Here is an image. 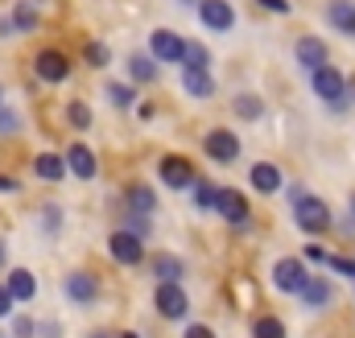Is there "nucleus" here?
<instances>
[{
  "label": "nucleus",
  "instance_id": "f257e3e1",
  "mask_svg": "<svg viewBox=\"0 0 355 338\" xmlns=\"http://www.w3.org/2000/svg\"><path fill=\"white\" fill-rule=\"evenodd\" d=\"M310 87H314V95H318L322 103H331V112H347V107H352V99H347V75L335 71L331 62L310 75Z\"/></svg>",
  "mask_w": 355,
  "mask_h": 338
},
{
  "label": "nucleus",
  "instance_id": "f03ea898",
  "mask_svg": "<svg viewBox=\"0 0 355 338\" xmlns=\"http://www.w3.org/2000/svg\"><path fill=\"white\" fill-rule=\"evenodd\" d=\"M293 223H297L306 235H327L331 223H335V215H331V206H327L318 194H302V198L293 202Z\"/></svg>",
  "mask_w": 355,
  "mask_h": 338
},
{
  "label": "nucleus",
  "instance_id": "7ed1b4c3",
  "mask_svg": "<svg viewBox=\"0 0 355 338\" xmlns=\"http://www.w3.org/2000/svg\"><path fill=\"white\" fill-rule=\"evenodd\" d=\"M33 75H37V83H46V87L67 83V79H71V58H67L62 50L46 46V50L33 54Z\"/></svg>",
  "mask_w": 355,
  "mask_h": 338
},
{
  "label": "nucleus",
  "instance_id": "20e7f679",
  "mask_svg": "<svg viewBox=\"0 0 355 338\" xmlns=\"http://www.w3.org/2000/svg\"><path fill=\"white\" fill-rule=\"evenodd\" d=\"M306 281H310V268H306V260H302V256H281V260L272 264V285H277V293L297 297Z\"/></svg>",
  "mask_w": 355,
  "mask_h": 338
},
{
  "label": "nucleus",
  "instance_id": "39448f33",
  "mask_svg": "<svg viewBox=\"0 0 355 338\" xmlns=\"http://www.w3.org/2000/svg\"><path fill=\"white\" fill-rule=\"evenodd\" d=\"M202 153H207L215 166H232V161H240V136H236L232 128H211V132L202 136Z\"/></svg>",
  "mask_w": 355,
  "mask_h": 338
},
{
  "label": "nucleus",
  "instance_id": "423d86ee",
  "mask_svg": "<svg viewBox=\"0 0 355 338\" xmlns=\"http://www.w3.org/2000/svg\"><path fill=\"white\" fill-rule=\"evenodd\" d=\"M107 252H112V260H116V264L137 268V264H145V240H137L132 231L116 227V231L107 235Z\"/></svg>",
  "mask_w": 355,
  "mask_h": 338
},
{
  "label": "nucleus",
  "instance_id": "0eeeda50",
  "mask_svg": "<svg viewBox=\"0 0 355 338\" xmlns=\"http://www.w3.org/2000/svg\"><path fill=\"white\" fill-rule=\"evenodd\" d=\"M62 293H67V301L71 305H95V297H99V281H95V272L87 268H75V272H67L62 276Z\"/></svg>",
  "mask_w": 355,
  "mask_h": 338
},
{
  "label": "nucleus",
  "instance_id": "6e6552de",
  "mask_svg": "<svg viewBox=\"0 0 355 338\" xmlns=\"http://www.w3.org/2000/svg\"><path fill=\"white\" fill-rule=\"evenodd\" d=\"M153 305H157V314L170 318V322H182V318L190 314V297H186V289H182V285H170V281H157Z\"/></svg>",
  "mask_w": 355,
  "mask_h": 338
},
{
  "label": "nucleus",
  "instance_id": "1a4fd4ad",
  "mask_svg": "<svg viewBox=\"0 0 355 338\" xmlns=\"http://www.w3.org/2000/svg\"><path fill=\"white\" fill-rule=\"evenodd\" d=\"M215 211H219V215L227 219V227H236V231H244V227L252 223V206H248V198H244L240 190H232V186H227V190L219 186V202H215Z\"/></svg>",
  "mask_w": 355,
  "mask_h": 338
},
{
  "label": "nucleus",
  "instance_id": "9d476101",
  "mask_svg": "<svg viewBox=\"0 0 355 338\" xmlns=\"http://www.w3.org/2000/svg\"><path fill=\"white\" fill-rule=\"evenodd\" d=\"M157 177H162L166 190H190L194 186V166L186 157H178V153H166L157 161Z\"/></svg>",
  "mask_w": 355,
  "mask_h": 338
},
{
  "label": "nucleus",
  "instance_id": "9b49d317",
  "mask_svg": "<svg viewBox=\"0 0 355 338\" xmlns=\"http://www.w3.org/2000/svg\"><path fill=\"white\" fill-rule=\"evenodd\" d=\"M198 21L211 29V33H232L236 29V8L227 0H202L198 4Z\"/></svg>",
  "mask_w": 355,
  "mask_h": 338
},
{
  "label": "nucleus",
  "instance_id": "f8f14e48",
  "mask_svg": "<svg viewBox=\"0 0 355 338\" xmlns=\"http://www.w3.org/2000/svg\"><path fill=\"white\" fill-rule=\"evenodd\" d=\"M293 58H297V66L306 71V75H314L318 66H327L331 62V54H327V42L322 37H297V46H293Z\"/></svg>",
  "mask_w": 355,
  "mask_h": 338
},
{
  "label": "nucleus",
  "instance_id": "ddd939ff",
  "mask_svg": "<svg viewBox=\"0 0 355 338\" xmlns=\"http://www.w3.org/2000/svg\"><path fill=\"white\" fill-rule=\"evenodd\" d=\"M149 54H153L157 62H182L186 37H178L174 29H153V33H149Z\"/></svg>",
  "mask_w": 355,
  "mask_h": 338
},
{
  "label": "nucleus",
  "instance_id": "4468645a",
  "mask_svg": "<svg viewBox=\"0 0 355 338\" xmlns=\"http://www.w3.org/2000/svg\"><path fill=\"white\" fill-rule=\"evenodd\" d=\"M124 211H137V215H153L157 211V194L149 181H128L124 186Z\"/></svg>",
  "mask_w": 355,
  "mask_h": 338
},
{
  "label": "nucleus",
  "instance_id": "2eb2a0df",
  "mask_svg": "<svg viewBox=\"0 0 355 338\" xmlns=\"http://www.w3.org/2000/svg\"><path fill=\"white\" fill-rule=\"evenodd\" d=\"M297 297H302V305H306V310H327V305L335 301V285H331L327 276H310V281L302 285V293H297Z\"/></svg>",
  "mask_w": 355,
  "mask_h": 338
},
{
  "label": "nucleus",
  "instance_id": "dca6fc26",
  "mask_svg": "<svg viewBox=\"0 0 355 338\" xmlns=\"http://www.w3.org/2000/svg\"><path fill=\"white\" fill-rule=\"evenodd\" d=\"M327 25L343 37H355V0H327Z\"/></svg>",
  "mask_w": 355,
  "mask_h": 338
},
{
  "label": "nucleus",
  "instance_id": "f3484780",
  "mask_svg": "<svg viewBox=\"0 0 355 338\" xmlns=\"http://www.w3.org/2000/svg\"><path fill=\"white\" fill-rule=\"evenodd\" d=\"M67 169L75 173V177H83V181H91L95 173H99V161H95V153H91L83 141H75L71 149H67Z\"/></svg>",
  "mask_w": 355,
  "mask_h": 338
},
{
  "label": "nucleus",
  "instance_id": "a211bd4d",
  "mask_svg": "<svg viewBox=\"0 0 355 338\" xmlns=\"http://www.w3.org/2000/svg\"><path fill=\"white\" fill-rule=\"evenodd\" d=\"M248 181H252V190H257V194H277V190L285 186L281 169L272 166V161H257V166L248 169Z\"/></svg>",
  "mask_w": 355,
  "mask_h": 338
},
{
  "label": "nucleus",
  "instance_id": "6ab92c4d",
  "mask_svg": "<svg viewBox=\"0 0 355 338\" xmlns=\"http://www.w3.org/2000/svg\"><path fill=\"white\" fill-rule=\"evenodd\" d=\"M162 62L153 54H128V83H157Z\"/></svg>",
  "mask_w": 355,
  "mask_h": 338
},
{
  "label": "nucleus",
  "instance_id": "aec40b11",
  "mask_svg": "<svg viewBox=\"0 0 355 338\" xmlns=\"http://www.w3.org/2000/svg\"><path fill=\"white\" fill-rule=\"evenodd\" d=\"M8 293H12V301H33L37 297V276L29 268H12L8 272Z\"/></svg>",
  "mask_w": 355,
  "mask_h": 338
},
{
  "label": "nucleus",
  "instance_id": "412c9836",
  "mask_svg": "<svg viewBox=\"0 0 355 338\" xmlns=\"http://www.w3.org/2000/svg\"><path fill=\"white\" fill-rule=\"evenodd\" d=\"M182 91L194 95V99H211V95H215L211 71H182Z\"/></svg>",
  "mask_w": 355,
  "mask_h": 338
},
{
  "label": "nucleus",
  "instance_id": "4be33fe9",
  "mask_svg": "<svg viewBox=\"0 0 355 338\" xmlns=\"http://www.w3.org/2000/svg\"><path fill=\"white\" fill-rule=\"evenodd\" d=\"M33 173H37L42 181H62L67 157H58V153H37V157H33Z\"/></svg>",
  "mask_w": 355,
  "mask_h": 338
},
{
  "label": "nucleus",
  "instance_id": "5701e85b",
  "mask_svg": "<svg viewBox=\"0 0 355 338\" xmlns=\"http://www.w3.org/2000/svg\"><path fill=\"white\" fill-rule=\"evenodd\" d=\"M153 276H157V281H170V285H182V276H186V264H182L178 256L162 252V256H153Z\"/></svg>",
  "mask_w": 355,
  "mask_h": 338
},
{
  "label": "nucleus",
  "instance_id": "b1692460",
  "mask_svg": "<svg viewBox=\"0 0 355 338\" xmlns=\"http://www.w3.org/2000/svg\"><path fill=\"white\" fill-rule=\"evenodd\" d=\"M190 194H194V206H198V211H215V202H219V186L207 181V177H194Z\"/></svg>",
  "mask_w": 355,
  "mask_h": 338
},
{
  "label": "nucleus",
  "instance_id": "393cba45",
  "mask_svg": "<svg viewBox=\"0 0 355 338\" xmlns=\"http://www.w3.org/2000/svg\"><path fill=\"white\" fill-rule=\"evenodd\" d=\"M232 112H236L240 120H261V116H265V103H261V95H236V99H232Z\"/></svg>",
  "mask_w": 355,
  "mask_h": 338
},
{
  "label": "nucleus",
  "instance_id": "a878e982",
  "mask_svg": "<svg viewBox=\"0 0 355 338\" xmlns=\"http://www.w3.org/2000/svg\"><path fill=\"white\" fill-rule=\"evenodd\" d=\"M91 120H95V116H91V107L83 99H71V103H67V124H71L75 132H87Z\"/></svg>",
  "mask_w": 355,
  "mask_h": 338
},
{
  "label": "nucleus",
  "instance_id": "bb28decb",
  "mask_svg": "<svg viewBox=\"0 0 355 338\" xmlns=\"http://www.w3.org/2000/svg\"><path fill=\"white\" fill-rule=\"evenodd\" d=\"M182 66H186V71H211V54H207V46H198V42H186Z\"/></svg>",
  "mask_w": 355,
  "mask_h": 338
},
{
  "label": "nucleus",
  "instance_id": "cd10ccee",
  "mask_svg": "<svg viewBox=\"0 0 355 338\" xmlns=\"http://www.w3.org/2000/svg\"><path fill=\"white\" fill-rule=\"evenodd\" d=\"M252 338H285V322L272 318V314H261V318L252 322Z\"/></svg>",
  "mask_w": 355,
  "mask_h": 338
},
{
  "label": "nucleus",
  "instance_id": "c85d7f7f",
  "mask_svg": "<svg viewBox=\"0 0 355 338\" xmlns=\"http://www.w3.org/2000/svg\"><path fill=\"white\" fill-rule=\"evenodd\" d=\"M107 99H112V107H132L137 103V83H107Z\"/></svg>",
  "mask_w": 355,
  "mask_h": 338
},
{
  "label": "nucleus",
  "instance_id": "c756f323",
  "mask_svg": "<svg viewBox=\"0 0 355 338\" xmlns=\"http://www.w3.org/2000/svg\"><path fill=\"white\" fill-rule=\"evenodd\" d=\"M12 25H17V33L37 29V8L33 4H12Z\"/></svg>",
  "mask_w": 355,
  "mask_h": 338
},
{
  "label": "nucleus",
  "instance_id": "7c9ffc66",
  "mask_svg": "<svg viewBox=\"0 0 355 338\" xmlns=\"http://www.w3.org/2000/svg\"><path fill=\"white\" fill-rule=\"evenodd\" d=\"M124 231H132L137 240H149V215H137V211H124Z\"/></svg>",
  "mask_w": 355,
  "mask_h": 338
},
{
  "label": "nucleus",
  "instance_id": "2f4dec72",
  "mask_svg": "<svg viewBox=\"0 0 355 338\" xmlns=\"http://www.w3.org/2000/svg\"><path fill=\"white\" fill-rule=\"evenodd\" d=\"M83 58H87V66H95V71H103L112 54H107V46H103V42H87V46H83Z\"/></svg>",
  "mask_w": 355,
  "mask_h": 338
},
{
  "label": "nucleus",
  "instance_id": "473e14b6",
  "mask_svg": "<svg viewBox=\"0 0 355 338\" xmlns=\"http://www.w3.org/2000/svg\"><path fill=\"white\" fill-rule=\"evenodd\" d=\"M42 227H46V235H54V231L62 227V211H58L54 202H46V206H42Z\"/></svg>",
  "mask_w": 355,
  "mask_h": 338
},
{
  "label": "nucleus",
  "instance_id": "72a5a7b5",
  "mask_svg": "<svg viewBox=\"0 0 355 338\" xmlns=\"http://www.w3.org/2000/svg\"><path fill=\"white\" fill-rule=\"evenodd\" d=\"M17 128H21V116H17L12 107H4V103H0V136H12Z\"/></svg>",
  "mask_w": 355,
  "mask_h": 338
},
{
  "label": "nucleus",
  "instance_id": "f704fd0d",
  "mask_svg": "<svg viewBox=\"0 0 355 338\" xmlns=\"http://www.w3.org/2000/svg\"><path fill=\"white\" fill-rule=\"evenodd\" d=\"M327 268H335L339 276H352L355 281V260L352 256H327Z\"/></svg>",
  "mask_w": 355,
  "mask_h": 338
},
{
  "label": "nucleus",
  "instance_id": "c9c22d12",
  "mask_svg": "<svg viewBox=\"0 0 355 338\" xmlns=\"http://www.w3.org/2000/svg\"><path fill=\"white\" fill-rule=\"evenodd\" d=\"M33 335H37V322L33 318H25V314L12 318V338H33Z\"/></svg>",
  "mask_w": 355,
  "mask_h": 338
},
{
  "label": "nucleus",
  "instance_id": "e433bc0d",
  "mask_svg": "<svg viewBox=\"0 0 355 338\" xmlns=\"http://www.w3.org/2000/svg\"><path fill=\"white\" fill-rule=\"evenodd\" d=\"M327 248H318V244H310V248H306V252H302V260H310V264H327Z\"/></svg>",
  "mask_w": 355,
  "mask_h": 338
},
{
  "label": "nucleus",
  "instance_id": "4c0bfd02",
  "mask_svg": "<svg viewBox=\"0 0 355 338\" xmlns=\"http://www.w3.org/2000/svg\"><path fill=\"white\" fill-rule=\"evenodd\" d=\"M257 4H261V8H265V12H281V17H285V12H289V8H293V4H289V0H257Z\"/></svg>",
  "mask_w": 355,
  "mask_h": 338
},
{
  "label": "nucleus",
  "instance_id": "58836bf2",
  "mask_svg": "<svg viewBox=\"0 0 355 338\" xmlns=\"http://www.w3.org/2000/svg\"><path fill=\"white\" fill-rule=\"evenodd\" d=\"M12 305H17V301H12L8 285H0V318H8V314H12Z\"/></svg>",
  "mask_w": 355,
  "mask_h": 338
},
{
  "label": "nucleus",
  "instance_id": "ea45409f",
  "mask_svg": "<svg viewBox=\"0 0 355 338\" xmlns=\"http://www.w3.org/2000/svg\"><path fill=\"white\" fill-rule=\"evenodd\" d=\"M37 335L42 338H62V326H58V322H37Z\"/></svg>",
  "mask_w": 355,
  "mask_h": 338
},
{
  "label": "nucleus",
  "instance_id": "a19ab883",
  "mask_svg": "<svg viewBox=\"0 0 355 338\" xmlns=\"http://www.w3.org/2000/svg\"><path fill=\"white\" fill-rule=\"evenodd\" d=\"M182 338H215V330H211V326H198V322H194V326H186V335Z\"/></svg>",
  "mask_w": 355,
  "mask_h": 338
},
{
  "label": "nucleus",
  "instance_id": "79ce46f5",
  "mask_svg": "<svg viewBox=\"0 0 355 338\" xmlns=\"http://www.w3.org/2000/svg\"><path fill=\"white\" fill-rule=\"evenodd\" d=\"M12 190H21V181L8 177V173H0V194H12Z\"/></svg>",
  "mask_w": 355,
  "mask_h": 338
},
{
  "label": "nucleus",
  "instance_id": "37998d69",
  "mask_svg": "<svg viewBox=\"0 0 355 338\" xmlns=\"http://www.w3.org/2000/svg\"><path fill=\"white\" fill-rule=\"evenodd\" d=\"M8 33H17V25H12V17H0V42H4Z\"/></svg>",
  "mask_w": 355,
  "mask_h": 338
},
{
  "label": "nucleus",
  "instance_id": "c03bdc74",
  "mask_svg": "<svg viewBox=\"0 0 355 338\" xmlns=\"http://www.w3.org/2000/svg\"><path fill=\"white\" fill-rule=\"evenodd\" d=\"M339 231H343L347 240H355V219H343V223H339Z\"/></svg>",
  "mask_w": 355,
  "mask_h": 338
},
{
  "label": "nucleus",
  "instance_id": "a18cd8bd",
  "mask_svg": "<svg viewBox=\"0 0 355 338\" xmlns=\"http://www.w3.org/2000/svg\"><path fill=\"white\" fill-rule=\"evenodd\" d=\"M182 4H190V8H198V4H202V0H182Z\"/></svg>",
  "mask_w": 355,
  "mask_h": 338
},
{
  "label": "nucleus",
  "instance_id": "49530a36",
  "mask_svg": "<svg viewBox=\"0 0 355 338\" xmlns=\"http://www.w3.org/2000/svg\"><path fill=\"white\" fill-rule=\"evenodd\" d=\"M0 268H4V240H0Z\"/></svg>",
  "mask_w": 355,
  "mask_h": 338
},
{
  "label": "nucleus",
  "instance_id": "de8ad7c7",
  "mask_svg": "<svg viewBox=\"0 0 355 338\" xmlns=\"http://www.w3.org/2000/svg\"><path fill=\"white\" fill-rule=\"evenodd\" d=\"M120 338H141V335H132V330H124V335H120Z\"/></svg>",
  "mask_w": 355,
  "mask_h": 338
},
{
  "label": "nucleus",
  "instance_id": "09e8293b",
  "mask_svg": "<svg viewBox=\"0 0 355 338\" xmlns=\"http://www.w3.org/2000/svg\"><path fill=\"white\" fill-rule=\"evenodd\" d=\"M91 338H107V335H103V330H95V335H91Z\"/></svg>",
  "mask_w": 355,
  "mask_h": 338
},
{
  "label": "nucleus",
  "instance_id": "8fccbe9b",
  "mask_svg": "<svg viewBox=\"0 0 355 338\" xmlns=\"http://www.w3.org/2000/svg\"><path fill=\"white\" fill-rule=\"evenodd\" d=\"M352 219H355V194H352Z\"/></svg>",
  "mask_w": 355,
  "mask_h": 338
},
{
  "label": "nucleus",
  "instance_id": "3c124183",
  "mask_svg": "<svg viewBox=\"0 0 355 338\" xmlns=\"http://www.w3.org/2000/svg\"><path fill=\"white\" fill-rule=\"evenodd\" d=\"M0 103H4V87H0Z\"/></svg>",
  "mask_w": 355,
  "mask_h": 338
},
{
  "label": "nucleus",
  "instance_id": "603ef678",
  "mask_svg": "<svg viewBox=\"0 0 355 338\" xmlns=\"http://www.w3.org/2000/svg\"><path fill=\"white\" fill-rule=\"evenodd\" d=\"M0 338H12V335H4V330H0Z\"/></svg>",
  "mask_w": 355,
  "mask_h": 338
}]
</instances>
